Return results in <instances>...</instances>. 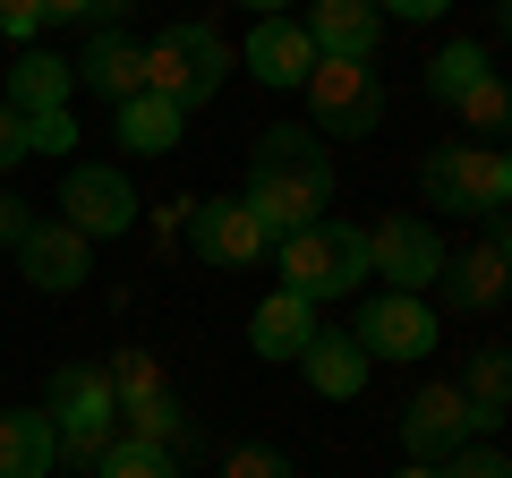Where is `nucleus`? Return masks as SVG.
<instances>
[{"instance_id": "f3484780", "label": "nucleus", "mask_w": 512, "mask_h": 478, "mask_svg": "<svg viewBox=\"0 0 512 478\" xmlns=\"http://www.w3.org/2000/svg\"><path fill=\"white\" fill-rule=\"evenodd\" d=\"M308 342H316V299H299V291H274L248 316V350L256 359H299Z\"/></svg>"}, {"instance_id": "cd10ccee", "label": "nucleus", "mask_w": 512, "mask_h": 478, "mask_svg": "<svg viewBox=\"0 0 512 478\" xmlns=\"http://www.w3.org/2000/svg\"><path fill=\"white\" fill-rule=\"evenodd\" d=\"M222 478H291V461H282L274 444H231V453H222Z\"/></svg>"}, {"instance_id": "9d476101", "label": "nucleus", "mask_w": 512, "mask_h": 478, "mask_svg": "<svg viewBox=\"0 0 512 478\" xmlns=\"http://www.w3.org/2000/svg\"><path fill=\"white\" fill-rule=\"evenodd\" d=\"M188 248H197L205 265H256V257H274V231L248 214L239 197H214V205H188Z\"/></svg>"}, {"instance_id": "f8f14e48", "label": "nucleus", "mask_w": 512, "mask_h": 478, "mask_svg": "<svg viewBox=\"0 0 512 478\" xmlns=\"http://www.w3.org/2000/svg\"><path fill=\"white\" fill-rule=\"evenodd\" d=\"M18 274L35 282V291H77V282L94 274V239H77L69 222H35V231L18 239Z\"/></svg>"}, {"instance_id": "20e7f679", "label": "nucleus", "mask_w": 512, "mask_h": 478, "mask_svg": "<svg viewBox=\"0 0 512 478\" xmlns=\"http://www.w3.org/2000/svg\"><path fill=\"white\" fill-rule=\"evenodd\" d=\"M222 69H231V52H222L214 26H171V35L146 43V94H163V103H180V111L214 103Z\"/></svg>"}, {"instance_id": "c9c22d12", "label": "nucleus", "mask_w": 512, "mask_h": 478, "mask_svg": "<svg viewBox=\"0 0 512 478\" xmlns=\"http://www.w3.org/2000/svg\"><path fill=\"white\" fill-rule=\"evenodd\" d=\"M248 9H256V18H282V9H291V0H248Z\"/></svg>"}, {"instance_id": "f03ea898", "label": "nucleus", "mask_w": 512, "mask_h": 478, "mask_svg": "<svg viewBox=\"0 0 512 478\" xmlns=\"http://www.w3.org/2000/svg\"><path fill=\"white\" fill-rule=\"evenodd\" d=\"M274 265H282V291L342 299V291H359V274H367V231L325 214V222H308V231H282L274 239Z\"/></svg>"}, {"instance_id": "aec40b11", "label": "nucleus", "mask_w": 512, "mask_h": 478, "mask_svg": "<svg viewBox=\"0 0 512 478\" xmlns=\"http://www.w3.org/2000/svg\"><path fill=\"white\" fill-rule=\"evenodd\" d=\"M436 282H444V299H453L461 316H478V308H495V299L512 291V265L495 257V239H487V248H470V257H444Z\"/></svg>"}, {"instance_id": "2eb2a0df", "label": "nucleus", "mask_w": 512, "mask_h": 478, "mask_svg": "<svg viewBox=\"0 0 512 478\" xmlns=\"http://www.w3.org/2000/svg\"><path fill=\"white\" fill-rule=\"evenodd\" d=\"M299 368H308V385L325 393V402H359V385H367L376 359L359 350V333H325V325H316V342L299 350Z\"/></svg>"}, {"instance_id": "7c9ffc66", "label": "nucleus", "mask_w": 512, "mask_h": 478, "mask_svg": "<svg viewBox=\"0 0 512 478\" xmlns=\"http://www.w3.org/2000/svg\"><path fill=\"white\" fill-rule=\"evenodd\" d=\"M128 0H43V26H86V18H120Z\"/></svg>"}, {"instance_id": "72a5a7b5", "label": "nucleus", "mask_w": 512, "mask_h": 478, "mask_svg": "<svg viewBox=\"0 0 512 478\" xmlns=\"http://www.w3.org/2000/svg\"><path fill=\"white\" fill-rule=\"evenodd\" d=\"M26 231H35V205H26V197H9V188H0V248H18Z\"/></svg>"}, {"instance_id": "a211bd4d", "label": "nucleus", "mask_w": 512, "mask_h": 478, "mask_svg": "<svg viewBox=\"0 0 512 478\" xmlns=\"http://www.w3.org/2000/svg\"><path fill=\"white\" fill-rule=\"evenodd\" d=\"M60 436L52 410H0V478H52Z\"/></svg>"}, {"instance_id": "bb28decb", "label": "nucleus", "mask_w": 512, "mask_h": 478, "mask_svg": "<svg viewBox=\"0 0 512 478\" xmlns=\"http://www.w3.org/2000/svg\"><path fill=\"white\" fill-rule=\"evenodd\" d=\"M453 111H461V120H470V129H512V86H504V77L487 69V77H478V86L461 94Z\"/></svg>"}, {"instance_id": "58836bf2", "label": "nucleus", "mask_w": 512, "mask_h": 478, "mask_svg": "<svg viewBox=\"0 0 512 478\" xmlns=\"http://www.w3.org/2000/svg\"><path fill=\"white\" fill-rule=\"evenodd\" d=\"M495 257H504V265H512V231H504V239H495Z\"/></svg>"}, {"instance_id": "2f4dec72", "label": "nucleus", "mask_w": 512, "mask_h": 478, "mask_svg": "<svg viewBox=\"0 0 512 478\" xmlns=\"http://www.w3.org/2000/svg\"><path fill=\"white\" fill-rule=\"evenodd\" d=\"M43 35V0H0V43H35Z\"/></svg>"}, {"instance_id": "393cba45", "label": "nucleus", "mask_w": 512, "mask_h": 478, "mask_svg": "<svg viewBox=\"0 0 512 478\" xmlns=\"http://www.w3.org/2000/svg\"><path fill=\"white\" fill-rule=\"evenodd\" d=\"M94 478H180V461H171L163 444L111 436V444H103V461H94Z\"/></svg>"}, {"instance_id": "6ab92c4d", "label": "nucleus", "mask_w": 512, "mask_h": 478, "mask_svg": "<svg viewBox=\"0 0 512 478\" xmlns=\"http://www.w3.org/2000/svg\"><path fill=\"white\" fill-rule=\"evenodd\" d=\"M69 94H77V60H60V52H18V69H9V103H18L26 120L69 111Z\"/></svg>"}, {"instance_id": "9b49d317", "label": "nucleus", "mask_w": 512, "mask_h": 478, "mask_svg": "<svg viewBox=\"0 0 512 478\" xmlns=\"http://www.w3.org/2000/svg\"><path fill=\"white\" fill-rule=\"evenodd\" d=\"M470 436H478V427H470L461 385H427V393H410V402H402V444H410V461H436V470H444Z\"/></svg>"}, {"instance_id": "f257e3e1", "label": "nucleus", "mask_w": 512, "mask_h": 478, "mask_svg": "<svg viewBox=\"0 0 512 478\" xmlns=\"http://www.w3.org/2000/svg\"><path fill=\"white\" fill-rule=\"evenodd\" d=\"M325 197H333V163H325V146H316V137H299V129H265V137H256L239 205H248L274 239L325 222Z\"/></svg>"}, {"instance_id": "e433bc0d", "label": "nucleus", "mask_w": 512, "mask_h": 478, "mask_svg": "<svg viewBox=\"0 0 512 478\" xmlns=\"http://www.w3.org/2000/svg\"><path fill=\"white\" fill-rule=\"evenodd\" d=\"M495 26H504V43H512V0H495Z\"/></svg>"}, {"instance_id": "0eeeda50", "label": "nucleus", "mask_w": 512, "mask_h": 478, "mask_svg": "<svg viewBox=\"0 0 512 478\" xmlns=\"http://www.w3.org/2000/svg\"><path fill=\"white\" fill-rule=\"evenodd\" d=\"M60 222H69L77 239H120L128 222H137V188L111 163H77L69 180H60Z\"/></svg>"}, {"instance_id": "4c0bfd02", "label": "nucleus", "mask_w": 512, "mask_h": 478, "mask_svg": "<svg viewBox=\"0 0 512 478\" xmlns=\"http://www.w3.org/2000/svg\"><path fill=\"white\" fill-rule=\"evenodd\" d=\"M402 478H444V470H436V461H410V470H402Z\"/></svg>"}, {"instance_id": "a878e982", "label": "nucleus", "mask_w": 512, "mask_h": 478, "mask_svg": "<svg viewBox=\"0 0 512 478\" xmlns=\"http://www.w3.org/2000/svg\"><path fill=\"white\" fill-rule=\"evenodd\" d=\"M103 376H111V393H120V402H146V393H163V359H154V350H111Z\"/></svg>"}, {"instance_id": "412c9836", "label": "nucleus", "mask_w": 512, "mask_h": 478, "mask_svg": "<svg viewBox=\"0 0 512 478\" xmlns=\"http://www.w3.org/2000/svg\"><path fill=\"white\" fill-rule=\"evenodd\" d=\"M180 120H188V111L163 103V94H128V103H120V146L128 154H171V146H180Z\"/></svg>"}, {"instance_id": "5701e85b", "label": "nucleus", "mask_w": 512, "mask_h": 478, "mask_svg": "<svg viewBox=\"0 0 512 478\" xmlns=\"http://www.w3.org/2000/svg\"><path fill=\"white\" fill-rule=\"evenodd\" d=\"M120 436H137V444H163V453H180V444H188V410L171 402V385H163V393H146V402H120Z\"/></svg>"}, {"instance_id": "f704fd0d", "label": "nucleus", "mask_w": 512, "mask_h": 478, "mask_svg": "<svg viewBox=\"0 0 512 478\" xmlns=\"http://www.w3.org/2000/svg\"><path fill=\"white\" fill-rule=\"evenodd\" d=\"M376 9H393V18H444L453 0H376Z\"/></svg>"}, {"instance_id": "c756f323", "label": "nucleus", "mask_w": 512, "mask_h": 478, "mask_svg": "<svg viewBox=\"0 0 512 478\" xmlns=\"http://www.w3.org/2000/svg\"><path fill=\"white\" fill-rule=\"evenodd\" d=\"M444 478H512V461L495 453V444H461V453L444 461Z\"/></svg>"}, {"instance_id": "7ed1b4c3", "label": "nucleus", "mask_w": 512, "mask_h": 478, "mask_svg": "<svg viewBox=\"0 0 512 478\" xmlns=\"http://www.w3.org/2000/svg\"><path fill=\"white\" fill-rule=\"evenodd\" d=\"M43 410H52V436L69 461H103V444L120 436V393H111L103 368H60L52 385H43Z\"/></svg>"}, {"instance_id": "473e14b6", "label": "nucleus", "mask_w": 512, "mask_h": 478, "mask_svg": "<svg viewBox=\"0 0 512 478\" xmlns=\"http://www.w3.org/2000/svg\"><path fill=\"white\" fill-rule=\"evenodd\" d=\"M18 154H26V111L9 103V94H0V171L18 163Z\"/></svg>"}, {"instance_id": "4be33fe9", "label": "nucleus", "mask_w": 512, "mask_h": 478, "mask_svg": "<svg viewBox=\"0 0 512 478\" xmlns=\"http://www.w3.org/2000/svg\"><path fill=\"white\" fill-rule=\"evenodd\" d=\"M461 402H470V427H495L512 410V350H478L461 368Z\"/></svg>"}, {"instance_id": "ea45409f", "label": "nucleus", "mask_w": 512, "mask_h": 478, "mask_svg": "<svg viewBox=\"0 0 512 478\" xmlns=\"http://www.w3.org/2000/svg\"><path fill=\"white\" fill-rule=\"evenodd\" d=\"M504 188H512V146H504Z\"/></svg>"}, {"instance_id": "6e6552de", "label": "nucleus", "mask_w": 512, "mask_h": 478, "mask_svg": "<svg viewBox=\"0 0 512 478\" xmlns=\"http://www.w3.org/2000/svg\"><path fill=\"white\" fill-rule=\"evenodd\" d=\"M444 333H436V308L419 291H376L359 308V350L367 359H427Z\"/></svg>"}, {"instance_id": "ddd939ff", "label": "nucleus", "mask_w": 512, "mask_h": 478, "mask_svg": "<svg viewBox=\"0 0 512 478\" xmlns=\"http://www.w3.org/2000/svg\"><path fill=\"white\" fill-rule=\"evenodd\" d=\"M316 35L299 18H256V35H248V77H265V86H308V69H316Z\"/></svg>"}, {"instance_id": "4468645a", "label": "nucleus", "mask_w": 512, "mask_h": 478, "mask_svg": "<svg viewBox=\"0 0 512 478\" xmlns=\"http://www.w3.org/2000/svg\"><path fill=\"white\" fill-rule=\"evenodd\" d=\"M316 35V52H333V60H367L376 52V35H384V9L376 0H308V18H299Z\"/></svg>"}, {"instance_id": "1a4fd4ad", "label": "nucleus", "mask_w": 512, "mask_h": 478, "mask_svg": "<svg viewBox=\"0 0 512 478\" xmlns=\"http://www.w3.org/2000/svg\"><path fill=\"white\" fill-rule=\"evenodd\" d=\"M367 274H384V291H427L444 274V239L419 214H393L367 231Z\"/></svg>"}, {"instance_id": "423d86ee", "label": "nucleus", "mask_w": 512, "mask_h": 478, "mask_svg": "<svg viewBox=\"0 0 512 478\" xmlns=\"http://www.w3.org/2000/svg\"><path fill=\"white\" fill-rule=\"evenodd\" d=\"M427 205H444V214H495V205H512L504 188V154L495 146H436L427 154Z\"/></svg>"}, {"instance_id": "b1692460", "label": "nucleus", "mask_w": 512, "mask_h": 478, "mask_svg": "<svg viewBox=\"0 0 512 478\" xmlns=\"http://www.w3.org/2000/svg\"><path fill=\"white\" fill-rule=\"evenodd\" d=\"M478 77H487V43H444V52L427 60V94H436V103H461Z\"/></svg>"}, {"instance_id": "39448f33", "label": "nucleus", "mask_w": 512, "mask_h": 478, "mask_svg": "<svg viewBox=\"0 0 512 478\" xmlns=\"http://www.w3.org/2000/svg\"><path fill=\"white\" fill-rule=\"evenodd\" d=\"M299 94H308V120H316L325 137H367V129L384 120V86H376L367 60H333V52H325Z\"/></svg>"}, {"instance_id": "c85d7f7f", "label": "nucleus", "mask_w": 512, "mask_h": 478, "mask_svg": "<svg viewBox=\"0 0 512 478\" xmlns=\"http://www.w3.org/2000/svg\"><path fill=\"white\" fill-rule=\"evenodd\" d=\"M77 146V120L69 111H43V120H26V154H69Z\"/></svg>"}, {"instance_id": "dca6fc26", "label": "nucleus", "mask_w": 512, "mask_h": 478, "mask_svg": "<svg viewBox=\"0 0 512 478\" xmlns=\"http://www.w3.org/2000/svg\"><path fill=\"white\" fill-rule=\"evenodd\" d=\"M77 86L103 94V103L146 94V43H128V35H94V43H86V60H77Z\"/></svg>"}]
</instances>
